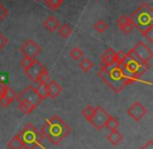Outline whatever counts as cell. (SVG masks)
Wrapping results in <instances>:
<instances>
[{
	"instance_id": "cell-35",
	"label": "cell",
	"mask_w": 153,
	"mask_h": 149,
	"mask_svg": "<svg viewBox=\"0 0 153 149\" xmlns=\"http://www.w3.org/2000/svg\"><path fill=\"white\" fill-rule=\"evenodd\" d=\"M36 1H40V0H36Z\"/></svg>"
},
{
	"instance_id": "cell-11",
	"label": "cell",
	"mask_w": 153,
	"mask_h": 149,
	"mask_svg": "<svg viewBox=\"0 0 153 149\" xmlns=\"http://www.w3.org/2000/svg\"><path fill=\"white\" fill-rule=\"evenodd\" d=\"M117 25H118V27H119V29L125 34H130L133 30V28H134L131 19L129 18V17H127L126 15H122V16H120L119 18H118Z\"/></svg>"
},
{
	"instance_id": "cell-13",
	"label": "cell",
	"mask_w": 153,
	"mask_h": 149,
	"mask_svg": "<svg viewBox=\"0 0 153 149\" xmlns=\"http://www.w3.org/2000/svg\"><path fill=\"white\" fill-rule=\"evenodd\" d=\"M43 25L48 31L50 32H54L55 30L61 26V22H59V19H56L54 16H49L46 20L43 22Z\"/></svg>"
},
{
	"instance_id": "cell-20",
	"label": "cell",
	"mask_w": 153,
	"mask_h": 149,
	"mask_svg": "<svg viewBox=\"0 0 153 149\" xmlns=\"http://www.w3.org/2000/svg\"><path fill=\"white\" fill-rule=\"evenodd\" d=\"M119 125H120V123H119V121H118L117 118L111 117V116H109L108 120H107L106 123H105V127H106V128H108L111 131L118 129Z\"/></svg>"
},
{
	"instance_id": "cell-23",
	"label": "cell",
	"mask_w": 153,
	"mask_h": 149,
	"mask_svg": "<svg viewBox=\"0 0 153 149\" xmlns=\"http://www.w3.org/2000/svg\"><path fill=\"white\" fill-rule=\"evenodd\" d=\"M79 67H80V69L83 71V72H89L93 67H94V64H93L90 60L82 59L80 60V63H79Z\"/></svg>"
},
{
	"instance_id": "cell-31",
	"label": "cell",
	"mask_w": 153,
	"mask_h": 149,
	"mask_svg": "<svg viewBox=\"0 0 153 149\" xmlns=\"http://www.w3.org/2000/svg\"><path fill=\"white\" fill-rule=\"evenodd\" d=\"M8 43V40L6 37H4L3 34L0 32V51L3 50L4 48H5V46L7 45Z\"/></svg>"
},
{
	"instance_id": "cell-18",
	"label": "cell",
	"mask_w": 153,
	"mask_h": 149,
	"mask_svg": "<svg viewBox=\"0 0 153 149\" xmlns=\"http://www.w3.org/2000/svg\"><path fill=\"white\" fill-rule=\"evenodd\" d=\"M36 92L38 94V96L40 97L41 100L44 101L48 97V94H47V83H38V86L36 87Z\"/></svg>"
},
{
	"instance_id": "cell-3",
	"label": "cell",
	"mask_w": 153,
	"mask_h": 149,
	"mask_svg": "<svg viewBox=\"0 0 153 149\" xmlns=\"http://www.w3.org/2000/svg\"><path fill=\"white\" fill-rule=\"evenodd\" d=\"M129 18L132 21L133 26L144 34L148 27L153 25V7L148 3H142Z\"/></svg>"
},
{
	"instance_id": "cell-27",
	"label": "cell",
	"mask_w": 153,
	"mask_h": 149,
	"mask_svg": "<svg viewBox=\"0 0 153 149\" xmlns=\"http://www.w3.org/2000/svg\"><path fill=\"white\" fill-rule=\"evenodd\" d=\"M3 96L6 97V98H7L8 100L13 103V101L16 100V98H17V93L15 92V91L13 90L10 87H7V89H6L5 93L3 94Z\"/></svg>"
},
{
	"instance_id": "cell-5",
	"label": "cell",
	"mask_w": 153,
	"mask_h": 149,
	"mask_svg": "<svg viewBox=\"0 0 153 149\" xmlns=\"http://www.w3.org/2000/svg\"><path fill=\"white\" fill-rule=\"evenodd\" d=\"M109 116L111 115L102 107L99 105V107H95L94 114H93L92 118L90 119L89 122L91 123L97 130H102L105 127V123L108 120Z\"/></svg>"
},
{
	"instance_id": "cell-33",
	"label": "cell",
	"mask_w": 153,
	"mask_h": 149,
	"mask_svg": "<svg viewBox=\"0 0 153 149\" xmlns=\"http://www.w3.org/2000/svg\"><path fill=\"white\" fill-rule=\"evenodd\" d=\"M142 149H153V140H149V141L146 142L142 146Z\"/></svg>"
},
{
	"instance_id": "cell-26",
	"label": "cell",
	"mask_w": 153,
	"mask_h": 149,
	"mask_svg": "<svg viewBox=\"0 0 153 149\" xmlns=\"http://www.w3.org/2000/svg\"><path fill=\"white\" fill-rule=\"evenodd\" d=\"M94 111H95V107H92V105H88V107H85V109L82 110V112H81V114H82V116L85 118L88 121H90V119L92 118L93 114H94Z\"/></svg>"
},
{
	"instance_id": "cell-1",
	"label": "cell",
	"mask_w": 153,
	"mask_h": 149,
	"mask_svg": "<svg viewBox=\"0 0 153 149\" xmlns=\"http://www.w3.org/2000/svg\"><path fill=\"white\" fill-rule=\"evenodd\" d=\"M98 75L102 79L103 83L117 94L121 92L127 85L133 83V81L130 78L123 75L122 71L115 63L111 65L101 64Z\"/></svg>"
},
{
	"instance_id": "cell-25",
	"label": "cell",
	"mask_w": 153,
	"mask_h": 149,
	"mask_svg": "<svg viewBox=\"0 0 153 149\" xmlns=\"http://www.w3.org/2000/svg\"><path fill=\"white\" fill-rule=\"evenodd\" d=\"M94 28H95L96 31H98L99 34H103V32L107 29V24H106V22H105V21L98 20L94 24Z\"/></svg>"
},
{
	"instance_id": "cell-14",
	"label": "cell",
	"mask_w": 153,
	"mask_h": 149,
	"mask_svg": "<svg viewBox=\"0 0 153 149\" xmlns=\"http://www.w3.org/2000/svg\"><path fill=\"white\" fill-rule=\"evenodd\" d=\"M116 52L113 48H107L106 50L103 52L102 57H101V64L102 65H111L115 63V55Z\"/></svg>"
},
{
	"instance_id": "cell-4",
	"label": "cell",
	"mask_w": 153,
	"mask_h": 149,
	"mask_svg": "<svg viewBox=\"0 0 153 149\" xmlns=\"http://www.w3.org/2000/svg\"><path fill=\"white\" fill-rule=\"evenodd\" d=\"M18 136L21 140L23 148L25 149H36L42 144L44 136L31 123L26 124L20 131Z\"/></svg>"
},
{
	"instance_id": "cell-12",
	"label": "cell",
	"mask_w": 153,
	"mask_h": 149,
	"mask_svg": "<svg viewBox=\"0 0 153 149\" xmlns=\"http://www.w3.org/2000/svg\"><path fill=\"white\" fill-rule=\"evenodd\" d=\"M62 92V86L59 85L56 80L50 79V80L47 83V94H48L49 98L55 99L56 97L59 96V94H61Z\"/></svg>"
},
{
	"instance_id": "cell-15",
	"label": "cell",
	"mask_w": 153,
	"mask_h": 149,
	"mask_svg": "<svg viewBox=\"0 0 153 149\" xmlns=\"http://www.w3.org/2000/svg\"><path fill=\"white\" fill-rule=\"evenodd\" d=\"M18 107H19V110L22 112L23 114L25 115H28L30 114L34 109H36V105L30 103L29 101H26V100H18Z\"/></svg>"
},
{
	"instance_id": "cell-9",
	"label": "cell",
	"mask_w": 153,
	"mask_h": 149,
	"mask_svg": "<svg viewBox=\"0 0 153 149\" xmlns=\"http://www.w3.org/2000/svg\"><path fill=\"white\" fill-rule=\"evenodd\" d=\"M132 50L140 60L145 63H148L153 59V51L144 42H139L137 44H135Z\"/></svg>"
},
{
	"instance_id": "cell-30",
	"label": "cell",
	"mask_w": 153,
	"mask_h": 149,
	"mask_svg": "<svg viewBox=\"0 0 153 149\" xmlns=\"http://www.w3.org/2000/svg\"><path fill=\"white\" fill-rule=\"evenodd\" d=\"M33 60V59H30V57H24L23 59H21V60H20V66L22 67L23 69H26L27 67L29 66V65L31 64V62Z\"/></svg>"
},
{
	"instance_id": "cell-28",
	"label": "cell",
	"mask_w": 153,
	"mask_h": 149,
	"mask_svg": "<svg viewBox=\"0 0 153 149\" xmlns=\"http://www.w3.org/2000/svg\"><path fill=\"white\" fill-rule=\"evenodd\" d=\"M143 34L150 43H153V25H151L150 27H148V28L145 30V32H144Z\"/></svg>"
},
{
	"instance_id": "cell-7",
	"label": "cell",
	"mask_w": 153,
	"mask_h": 149,
	"mask_svg": "<svg viewBox=\"0 0 153 149\" xmlns=\"http://www.w3.org/2000/svg\"><path fill=\"white\" fill-rule=\"evenodd\" d=\"M45 68H46V67L43 66L38 60L33 59L31 64L29 65L26 69H23V72H24V74L26 75L31 81L36 83V79H38V77L40 76V74L43 72V70H44Z\"/></svg>"
},
{
	"instance_id": "cell-34",
	"label": "cell",
	"mask_w": 153,
	"mask_h": 149,
	"mask_svg": "<svg viewBox=\"0 0 153 149\" xmlns=\"http://www.w3.org/2000/svg\"><path fill=\"white\" fill-rule=\"evenodd\" d=\"M8 86L6 85V83H2V81H0V96H2V95L5 93L6 89H7Z\"/></svg>"
},
{
	"instance_id": "cell-19",
	"label": "cell",
	"mask_w": 153,
	"mask_h": 149,
	"mask_svg": "<svg viewBox=\"0 0 153 149\" xmlns=\"http://www.w3.org/2000/svg\"><path fill=\"white\" fill-rule=\"evenodd\" d=\"M7 148L8 149H22L23 148V145H22V143H21V140H20V138H19L18 133H17L16 136H14V137L8 141Z\"/></svg>"
},
{
	"instance_id": "cell-36",
	"label": "cell",
	"mask_w": 153,
	"mask_h": 149,
	"mask_svg": "<svg viewBox=\"0 0 153 149\" xmlns=\"http://www.w3.org/2000/svg\"><path fill=\"white\" fill-rule=\"evenodd\" d=\"M105 1H108V0H105Z\"/></svg>"
},
{
	"instance_id": "cell-32",
	"label": "cell",
	"mask_w": 153,
	"mask_h": 149,
	"mask_svg": "<svg viewBox=\"0 0 153 149\" xmlns=\"http://www.w3.org/2000/svg\"><path fill=\"white\" fill-rule=\"evenodd\" d=\"M10 104H12V102H10V101L8 100L6 97H4L3 95H2V96H0V105H1L2 107L6 109L7 107H10Z\"/></svg>"
},
{
	"instance_id": "cell-8",
	"label": "cell",
	"mask_w": 153,
	"mask_h": 149,
	"mask_svg": "<svg viewBox=\"0 0 153 149\" xmlns=\"http://www.w3.org/2000/svg\"><path fill=\"white\" fill-rule=\"evenodd\" d=\"M20 52L23 54V57L34 59L41 52V47L33 40L29 39V40L25 41L22 46L20 47Z\"/></svg>"
},
{
	"instance_id": "cell-21",
	"label": "cell",
	"mask_w": 153,
	"mask_h": 149,
	"mask_svg": "<svg viewBox=\"0 0 153 149\" xmlns=\"http://www.w3.org/2000/svg\"><path fill=\"white\" fill-rule=\"evenodd\" d=\"M45 5L52 10H56L64 3V0H44Z\"/></svg>"
},
{
	"instance_id": "cell-10",
	"label": "cell",
	"mask_w": 153,
	"mask_h": 149,
	"mask_svg": "<svg viewBox=\"0 0 153 149\" xmlns=\"http://www.w3.org/2000/svg\"><path fill=\"white\" fill-rule=\"evenodd\" d=\"M127 114L130 118H132L134 121L142 120L147 114V110L145 109L143 104L139 101L132 103L128 110H127Z\"/></svg>"
},
{
	"instance_id": "cell-22",
	"label": "cell",
	"mask_w": 153,
	"mask_h": 149,
	"mask_svg": "<svg viewBox=\"0 0 153 149\" xmlns=\"http://www.w3.org/2000/svg\"><path fill=\"white\" fill-rule=\"evenodd\" d=\"M69 55H70V57H72L74 60H78L83 57V51L81 50L79 47H74V48H72L70 50Z\"/></svg>"
},
{
	"instance_id": "cell-24",
	"label": "cell",
	"mask_w": 153,
	"mask_h": 149,
	"mask_svg": "<svg viewBox=\"0 0 153 149\" xmlns=\"http://www.w3.org/2000/svg\"><path fill=\"white\" fill-rule=\"evenodd\" d=\"M50 80V74H49L48 70H47L46 68L43 70V72L40 74V76L38 77V79H36V83H48V81Z\"/></svg>"
},
{
	"instance_id": "cell-16",
	"label": "cell",
	"mask_w": 153,
	"mask_h": 149,
	"mask_svg": "<svg viewBox=\"0 0 153 149\" xmlns=\"http://www.w3.org/2000/svg\"><path fill=\"white\" fill-rule=\"evenodd\" d=\"M107 140H108L113 145H118L123 140V136L120 131H118L117 129H116V130H111V133L107 135Z\"/></svg>"
},
{
	"instance_id": "cell-2",
	"label": "cell",
	"mask_w": 153,
	"mask_h": 149,
	"mask_svg": "<svg viewBox=\"0 0 153 149\" xmlns=\"http://www.w3.org/2000/svg\"><path fill=\"white\" fill-rule=\"evenodd\" d=\"M41 133L51 144L59 145L67 136H69L71 128L64 120L55 115L46 119L41 128Z\"/></svg>"
},
{
	"instance_id": "cell-29",
	"label": "cell",
	"mask_w": 153,
	"mask_h": 149,
	"mask_svg": "<svg viewBox=\"0 0 153 149\" xmlns=\"http://www.w3.org/2000/svg\"><path fill=\"white\" fill-rule=\"evenodd\" d=\"M7 16H8L7 8H6L5 6L0 2V22H2V21H3Z\"/></svg>"
},
{
	"instance_id": "cell-6",
	"label": "cell",
	"mask_w": 153,
	"mask_h": 149,
	"mask_svg": "<svg viewBox=\"0 0 153 149\" xmlns=\"http://www.w3.org/2000/svg\"><path fill=\"white\" fill-rule=\"evenodd\" d=\"M16 100H26V101H29L32 104H34L36 107H38L42 100L40 99V97L38 96L36 92V88H33L32 86H28L26 87L22 92L20 93L19 95H17V98Z\"/></svg>"
},
{
	"instance_id": "cell-17",
	"label": "cell",
	"mask_w": 153,
	"mask_h": 149,
	"mask_svg": "<svg viewBox=\"0 0 153 149\" xmlns=\"http://www.w3.org/2000/svg\"><path fill=\"white\" fill-rule=\"evenodd\" d=\"M57 31H59V37H62V39H69L71 37V34H73L72 27L69 24H67V23L61 25V26L57 28Z\"/></svg>"
}]
</instances>
